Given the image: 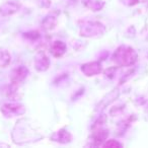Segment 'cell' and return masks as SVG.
Listing matches in <instances>:
<instances>
[{
  "instance_id": "obj_7",
  "label": "cell",
  "mask_w": 148,
  "mask_h": 148,
  "mask_svg": "<svg viewBox=\"0 0 148 148\" xmlns=\"http://www.w3.org/2000/svg\"><path fill=\"white\" fill-rule=\"evenodd\" d=\"M21 4L16 2H6L0 7V13L2 15H11L13 13H15L16 11H18Z\"/></svg>"
},
{
  "instance_id": "obj_5",
  "label": "cell",
  "mask_w": 148,
  "mask_h": 148,
  "mask_svg": "<svg viewBox=\"0 0 148 148\" xmlns=\"http://www.w3.org/2000/svg\"><path fill=\"white\" fill-rule=\"evenodd\" d=\"M103 68H101V63L99 62H90V63L83 64L81 66V71L86 75V76H93L97 74L101 73Z\"/></svg>"
},
{
  "instance_id": "obj_15",
  "label": "cell",
  "mask_w": 148,
  "mask_h": 148,
  "mask_svg": "<svg viewBox=\"0 0 148 148\" xmlns=\"http://www.w3.org/2000/svg\"><path fill=\"white\" fill-rule=\"evenodd\" d=\"M130 1H132V3H131V4H135V3L140 2V1H141V0H130Z\"/></svg>"
},
{
  "instance_id": "obj_1",
  "label": "cell",
  "mask_w": 148,
  "mask_h": 148,
  "mask_svg": "<svg viewBox=\"0 0 148 148\" xmlns=\"http://www.w3.org/2000/svg\"><path fill=\"white\" fill-rule=\"evenodd\" d=\"M113 60L118 66H131L137 61V53L133 48L121 46L115 51Z\"/></svg>"
},
{
  "instance_id": "obj_4",
  "label": "cell",
  "mask_w": 148,
  "mask_h": 148,
  "mask_svg": "<svg viewBox=\"0 0 148 148\" xmlns=\"http://www.w3.org/2000/svg\"><path fill=\"white\" fill-rule=\"evenodd\" d=\"M27 73H29V70H27V68L23 67V66H19L18 68L13 70L12 73H11V75H10L11 83H14V84H16V85L23 83V80L27 78Z\"/></svg>"
},
{
  "instance_id": "obj_11",
  "label": "cell",
  "mask_w": 148,
  "mask_h": 148,
  "mask_svg": "<svg viewBox=\"0 0 148 148\" xmlns=\"http://www.w3.org/2000/svg\"><path fill=\"white\" fill-rule=\"evenodd\" d=\"M10 61H11L10 54H9L6 50L0 48V67L4 68V67H6V66H8Z\"/></svg>"
},
{
  "instance_id": "obj_3",
  "label": "cell",
  "mask_w": 148,
  "mask_h": 148,
  "mask_svg": "<svg viewBox=\"0 0 148 148\" xmlns=\"http://www.w3.org/2000/svg\"><path fill=\"white\" fill-rule=\"evenodd\" d=\"M1 112L5 117H13V116L17 115H23L25 112V108L21 103H5L2 108H1Z\"/></svg>"
},
{
  "instance_id": "obj_6",
  "label": "cell",
  "mask_w": 148,
  "mask_h": 148,
  "mask_svg": "<svg viewBox=\"0 0 148 148\" xmlns=\"http://www.w3.org/2000/svg\"><path fill=\"white\" fill-rule=\"evenodd\" d=\"M35 66L38 71H46L50 66V61L45 53L40 52L35 58Z\"/></svg>"
},
{
  "instance_id": "obj_8",
  "label": "cell",
  "mask_w": 148,
  "mask_h": 148,
  "mask_svg": "<svg viewBox=\"0 0 148 148\" xmlns=\"http://www.w3.org/2000/svg\"><path fill=\"white\" fill-rule=\"evenodd\" d=\"M66 52V45L61 41H56L53 43L51 47V53L53 54L54 57L58 58L61 57L62 55H64V53Z\"/></svg>"
},
{
  "instance_id": "obj_2",
  "label": "cell",
  "mask_w": 148,
  "mask_h": 148,
  "mask_svg": "<svg viewBox=\"0 0 148 148\" xmlns=\"http://www.w3.org/2000/svg\"><path fill=\"white\" fill-rule=\"evenodd\" d=\"M106 32V27L101 23L97 21H87L84 23L81 27L80 34L82 37L93 38L103 35Z\"/></svg>"
},
{
  "instance_id": "obj_10",
  "label": "cell",
  "mask_w": 148,
  "mask_h": 148,
  "mask_svg": "<svg viewBox=\"0 0 148 148\" xmlns=\"http://www.w3.org/2000/svg\"><path fill=\"white\" fill-rule=\"evenodd\" d=\"M83 3L85 6L93 11L101 10L105 5L103 1H101V0H83Z\"/></svg>"
},
{
  "instance_id": "obj_13",
  "label": "cell",
  "mask_w": 148,
  "mask_h": 148,
  "mask_svg": "<svg viewBox=\"0 0 148 148\" xmlns=\"http://www.w3.org/2000/svg\"><path fill=\"white\" fill-rule=\"evenodd\" d=\"M56 23H57V19L54 16H47L43 21V27L45 29H52L55 27Z\"/></svg>"
},
{
  "instance_id": "obj_14",
  "label": "cell",
  "mask_w": 148,
  "mask_h": 148,
  "mask_svg": "<svg viewBox=\"0 0 148 148\" xmlns=\"http://www.w3.org/2000/svg\"><path fill=\"white\" fill-rule=\"evenodd\" d=\"M105 146L106 147H120V146H122V145L119 142L115 141V140H109V141L105 143Z\"/></svg>"
},
{
  "instance_id": "obj_12",
  "label": "cell",
  "mask_w": 148,
  "mask_h": 148,
  "mask_svg": "<svg viewBox=\"0 0 148 148\" xmlns=\"http://www.w3.org/2000/svg\"><path fill=\"white\" fill-rule=\"evenodd\" d=\"M108 135H109V133H108V131H106V130H97V132H95V134H93V141L95 142L97 144H101L103 141H105L106 138L108 137Z\"/></svg>"
},
{
  "instance_id": "obj_9",
  "label": "cell",
  "mask_w": 148,
  "mask_h": 148,
  "mask_svg": "<svg viewBox=\"0 0 148 148\" xmlns=\"http://www.w3.org/2000/svg\"><path fill=\"white\" fill-rule=\"evenodd\" d=\"M52 139L54 141L60 142V143H67V142H70V140H71V135L65 130H60V131L56 132L52 136Z\"/></svg>"
}]
</instances>
